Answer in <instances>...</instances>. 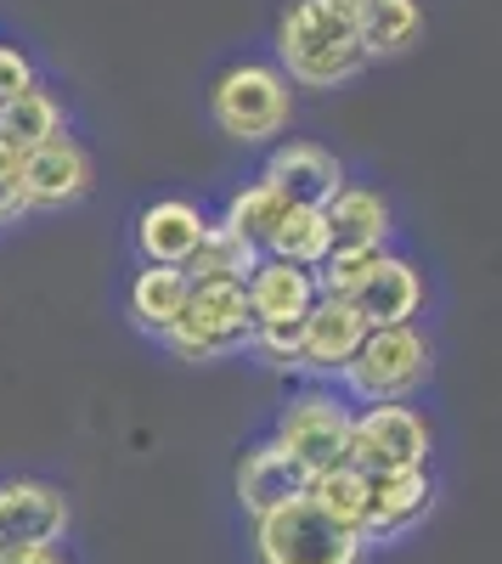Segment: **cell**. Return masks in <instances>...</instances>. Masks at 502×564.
<instances>
[{
  "mask_svg": "<svg viewBox=\"0 0 502 564\" xmlns=\"http://www.w3.org/2000/svg\"><path fill=\"white\" fill-rule=\"evenodd\" d=\"M277 68L305 90L350 85L368 68L356 12L334 7V0H288V12L277 18Z\"/></svg>",
  "mask_w": 502,
  "mask_h": 564,
  "instance_id": "6da1fadb",
  "label": "cell"
},
{
  "mask_svg": "<svg viewBox=\"0 0 502 564\" xmlns=\"http://www.w3.org/2000/svg\"><path fill=\"white\" fill-rule=\"evenodd\" d=\"M209 119L238 148H265L294 119V79L277 63H254V57L226 63L209 79Z\"/></svg>",
  "mask_w": 502,
  "mask_h": 564,
  "instance_id": "7a4b0ae2",
  "label": "cell"
},
{
  "mask_svg": "<svg viewBox=\"0 0 502 564\" xmlns=\"http://www.w3.org/2000/svg\"><path fill=\"white\" fill-rule=\"evenodd\" d=\"M435 379V345L418 322L401 327H368L356 361L339 372V390L356 406H384V401H413Z\"/></svg>",
  "mask_w": 502,
  "mask_h": 564,
  "instance_id": "3957f363",
  "label": "cell"
},
{
  "mask_svg": "<svg viewBox=\"0 0 502 564\" xmlns=\"http://www.w3.org/2000/svg\"><path fill=\"white\" fill-rule=\"evenodd\" d=\"M254 558L260 564H361L368 558V536L334 520L316 497H299L254 520Z\"/></svg>",
  "mask_w": 502,
  "mask_h": 564,
  "instance_id": "277c9868",
  "label": "cell"
},
{
  "mask_svg": "<svg viewBox=\"0 0 502 564\" xmlns=\"http://www.w3.org/2000/svg\"><path fill=\"white\" fill-rule=\"evenodd\" d=\"M254 339V311H249V289L243 282H193V300L181 311V322L159 339L175 361H226L249 350Z\"/></svg>",
  "mask_w": 502,
  "mask_h": 564,
  "instance_id": "5b68a950",
  "label": "cell"
},
{
  "mask_svg": "<svg viewBox=\"0 0 502 564\" xmlns=\"http://www.w3.org/2000/svg\"><path fill=\"white\" fill-rule=\"evenodd\" d=\"M350 423H356V401L334 384H305L299 395L283 401L277 423H271V441H277L288 457H299L316 475L350 463Z\"/></svg>",
  "mask_w": 502,
  "mask_h": 564,
  "instance_id": "8992f818",
  "label": "cell"
},
{
  "mask_svg": "<svg viewBox=\"0 0 502 564\" xmlns=\"http://www.w3.org/2000/svg\"><path fill=\"white\" fill-rule=\"evenodd\" d=\"M435 430L418 406L384 401V406H356L350 423V463L361 475H390V468H429Z\"/></svg>",
  "mask_w": 502,
  "mask_h": 564,
  "instance_id": "52a82bcc",
  "label": "cell"
},
{
  "mask_svg": "<svg viewBox=\"0 0 502 564\" xmlns=\"http://www.w3.org/2000/svg\"><path fill=\"white\" fill-rule=\"evenodd\" d=\"M361 339H368V316L350 300L323 294L299 322V372L316 384H339V372L356 361Z\"/></svg>",
  "mask_w": 502,
  "mask_h": 564,
  "instance_id": "ba28073f",
  "label": "cell"
},
{
  "mask_svg": "<svg viewBox=\"0 0 502 564\" xmlns=\"http://www.w3.org/2000/svg\"><path fill=\"white\" fill-rule=\"evenodd\" d=\"M90 186H97V164L68 130L23 153V209H74Z\"/></svg>",
  "mask_w": 502,
  "mask_h": 564,
  "instance_id": "9c48e42d",
  "label": "cell"
},
{
  "mask_svg": "<svg viewBox=\"0 0 502 564\" xmlns=\"http://www.w3.org/2000/svg\"><path fill=\"white\" fill-rule=\"evenodd\" d=\"M74 508L52 480H0V547H57L68 536Z\"/></svg>",
  "mask_w": 502,
  "mask_h": 564,
  "instance_id": "30bf717a",
  "label": "cell"
},
{
  "mask_svg": "<svg viewBox=\"0 0 502 564\" xmlns=\"http://www.w3.org/2000/svg\"><path fill=\"white\" fill-rule=\"evenodd\" d=\"M429 508H435L429 468H390V475H368V520H361V536H368V547H390L413 525H424Z\"/></svg>",
  "mask_w": 502,
  "mask_h": 564,
  "instance_id": "8fae6325",
  "label": "cell"
},
{
  "mask_svg": "<svg viewBox=\"0 0 502 564\" xmlns=\"http://www.w3.org/2000/svg\"><path fill=\"white\" fill-rule=\"evenodd\" d=\"M271 186H283L288 204H316V209H328L334 193L350 181L345 159L334 148H323V141H305V135H288L277 141V148L265 153V170H260Z\"/></svg>",
  "mask_w": 502,
  "mask_h": 564,
  "instance_id": "7c38bea8",
  "label": "cell"
},
{
  "mask_svg": "<svg viewBox=\"0 0 502 564\" xmlns=\"http://www.w3.org/2000/svg\"><path fill=\"white\" fill-rule=\"evenodd\" d=\"M299 497H310V468L299 457H288L271 435L243 452V463H238V508L249 513V520H265V513H277Z\"/></svg>",
  "mask_w": 502,
  "mask_h": 564,
  "instance_id": "4fadbf2b",
  "label": "cell"
},
{
  "mask_svg": "<svg viewBox=\"0 0 502 564\" xmlns=\"http://www.w3.org/2000/svg\"><path fill=\"white\" fill-rule=\"evenodd\" d=\"M209 226L215 220L193 198H153L142 215H135V254H142L148 265H181L187 271V260L209 238Z\"/></svg>",
  "mask_w": 502,
  "mask_h": 564,
  "instance_id": "5bb4252c",
  "label": "cell"
},
{
  "mask_svg": "<svg viewBox=\"0 0 502 564\" xmlns=\"http://www.w3.org/2000/svg\"><path fill=\"white\" fill-rule=\"evenodd\" d=\"M424 271L406 260V254H395V249H384L379 260H373V271L361 276V289L350 294V305L368 316V327H401V322H418V311H424Z\"/></svg>",
  "mask_w": 502,
  "mask_h": 564,
  "instance_id": "9a60e30c",
  "label": "cell"
},
{
  "mask_svg": "<svg viewBox=\"0 0 502 564\" xmlns=\"http://www.w3.org/2000/svg\"><path fill=\"white\" fill-rule=\"evenodd\" d=\"M243 289H249L254 327L305 322V311L323 300V289H316V271H310V265H294V260H277V254H260V265L249 271Z\"/></svg>",
  "mask_w": 502,
  "mask_h": 564,
  "instance_id": "2e32d148",
  "label": "cell"
},
{
  "mask_svg": "<svg viewBox=\"0 0 502 564\" xmlns=\"http://www.w3.org/2000/svg\"><path fill=\"white\" fill-rule=\"evenodd\" d=\"M328 226L339 249H390L395 238V209L379 186L368 181H345L334 204H328Z\"/></svg>",
  "mask_w": 502,
  "mask_h": 564,
  "instance_id": "e0dca14e",
  "label": "cell"
},
{
  "mask_svg": "<svg viewBox=\"0 0 502 564\" xmlns=\"http://www.w3.org/2000/svg\"><path fill=\"white\" fill-rule=\"evenodd\" d=\"M187 300H193V276L181 265H148V260H142V271L130 276V294H124L130 322L142 327V334H153V339H164L170 327L181 322Z\"/></svg>",
  "mask_w": 502,
  "mask_h": 564,
  "instance_id": "ac0fdd59",
  "label": "cell"
},
{
  "mask_svg": "<svg viewBox=\"0 0 502 564\" xmlns=\"http://www.w3.org/2000/svg\"><path fill=\"white\" fill-rule=\"evenodd\" d=\"M63 130H68V113H63V102L45 85H29V90H18V97L0 102V148H12L18 159L34 153L40 141L63 135Z\"/></svg>",
  "mask_w": 502,
  "mask_h": 564,
  "instance_id": "d6986e66",
  "label": "cell"
},
{
  "mask_svg": "<svg viewBox=\"0 0 502 564\" xmlns=\"http://www.w3.org/2000/svg\"><path fill=\"white\" fill-rule=\"evenodd\" d=\"M356 29H361V45H368V63L401 57L424 34V0H373V7L356 12Z\"/></svg>",
  "mask_w": 502,
  "mask_h": 564,
  "instance_id": "ffe728a7",
  "label": "cell"
},
{
  "mask_svg": "<svg viewBox=\"0 0 502 564\" xmlns=\"http://www.w3.org/2000/svg\"><path fill=\"white\" fill-rule=\"evenodd\" d=\"M294 204H288V193L283 186H271L265 175H254L249 186H238L232 198H226V209H220V220L232 226V231H243V238L265 254V243L277 238V226H283V215H288Z\"/></svg>",
  "mask_w": 502,
  "mask_h": 564,
  "instance_id": "44dd1931",
  "label": "cell"
},
{
  "mask_svg": "<svg viewBox=\"0 0 502 564\" xmlns=\"http://www.w3.org/2000/svg\"><path fill=\"white\" fill-rule=\"evenodd\" d=\"M260 265V249L243 238V231H232L226 220L209 226L204 249L187 260V276L193 282H249V271Z\"/></svg>",
  "mask_w": 502,
  "mask_h": 564,
  "instance_id": "7402d4cb",
  "label": "cell"
},
{
  "mask_svg": "<svg viewBox=\"0 0 502 564\" xmlns=\"http://www.w3.org/2000/svg\"><path fill=\"white\" fill-rule=\"evenodd\" d=\"M334 249V226H328V209H316V204H294L277 226V238L265 243V254H277V260H294V265H323Z\"/></svg>",
  "mask_w": 502,
  "mask_h": 564,
  "instance_id": "603a6c76",
  "label": "cell"
},
{
  "mask_svg": "<svg viewBox=\"0 0 502 564\" xmlns=\"http://www.w3.org/2000/svg\"><path fill=\"white\" fill-rule=\"evenodd\" d=\"M310 497L323 502L334 520H345L350 531H361V520H368V475H361L356 463H339V468H328V475H316Z\"/></svg>",
  "mask_w": 502,
  "mask_h": 564,
  "instance_id": "cb8c5ba5",
  "label": "cell"
},
{
  "mask_svg": "<svg viewBox=\"0 0 502 564\" xmlns=\"http://www.w3.org/2000/svg\"><path fill=\"white\" fill-rule=\"evenodd\" d=\"M384 249H328V260L316 265V289L323 294H334V300H350L356 289H361V276L373 271V260H379Z\"/></svg>",
  "mask_w": 502,
  "mask_h": 564,
  "instance_id": "d4e9b609",
  "label": "cell"
},
{
  "mask_svg": "<svg viewBox=\"0 0 502 564\" xmlns=\"http://www.w3.org/2000/svg\"><path fill=\"white\" fill-rule=\"evenodd\" d=\"M249 356L271 372H299V322H271V327H254L249 339Z\"/></svg>",
  "mask_w": 502,
  "mask_h": 564,
  "instance_id": "484cf974",
  "label": "cell"
},
{
  "mask_svg": "<svg viewBox=\"0 0 502 564\" xmlns=\"http://www.w3.org/2000/svg\"><path fill=\"white\" fill-rule=\"evenodd\" d=\"M29 85H40V68H34V57L23 52L18 40H0V102H7V97H18V90H29Z\"/></svg>",
  "mask_w": 502,
  "mask_h": 564,
  "instance_id": "4316f807",
  "label": "cell"
},
{
  "mask_svg": "<svg viewBox=\"0 0 502 564\" xmlns=\"http://www.w3.org/2000/svg\"><path fill=\"white\" fill-rule=\"evenodd\" d=\"M18 215H29L23 209V159L12 148H0V226Z\"/></svg>",
  "mask_w": 502,
  "mask_h": 564,
  "instance_id": "83f0119b",
  "label": "cell"
},
{
  "mask_svg": "<svg viewBox=\"0 0 502 564\" xmlns=\"http://www.w3.org/2000/svg\"><path fill=\"white\" fill-rule=\"evenodd\" d=\"M0 564H63V553L57 547H7Z\"/></svg>",
  "mask_w": 502,
  "mask_h": 564,
  "instance_id": "f1b7e54d",
  "label": "cell"
},
{
  "mask_svg": "<svg viewBox=\"0 0 502 564\" xmlns=\"http://www.w3.org/2000/svg\"><path fill=\"white\" fill-rule=\"evenodd\" d=\"M334 7H345V12H361V7H373V0H334Z\"/></svg>",
  "mask_w": 502,
  "mask_h": 564,
  "instance_id": "f546056e",
  "label": "cell"
},
{
  "mask_svg": "<svg viewBox=\"0 0 502 564\" xmlns=\"http://www.w3.org/2000/svg\"><path fill=\"white\" fill-rule=\"evenodd\" d=\"M0 553H7V547H0Z\"/></svg>",
  "mask_w": 502,
  "mask_h": 564,
  "instance_id": "4dcf8cb0",
  "label": "cell"
}]
</instances>
